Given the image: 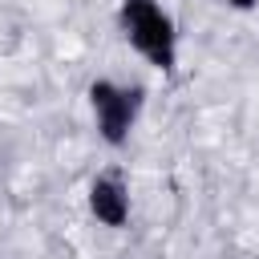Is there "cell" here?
<instances>
[{"label":"cell","instance_id":"cell-1","mask_svg":"<svg viewBox=\"0 0 259 259\" xmlns=\"http://www.w3.org/2000/svg\"><path fill=\"white\" fill-rule=\"evenodd\" d=\"M121 32L154 69H162V73L174 69V61H178L174 20L154 0H121Z\"/></svg>","mask_w":259,"mask_h":259},{"label":"cell","instance_id":"cell-2","mask_svg":"<svg viewBox=\"0 0 259 259\" xmlns=\"http://www.w3.org/2000/svg\"><path fill=\"white\" fill-rule=\"evenodd\" d=\"M89 105H93V117H97V134L109 142V146H121L138 121V109H142V89H125V85H113V81H93L89 85Z\"/></svg>","mask_w":259,"mask_h":259},{"label":"cell","instance_id":"cell-3","mask_svg":"<svg viewBox=\"0 0 259 259\" xmlns=\"http://www.w3.org/2000/svg\"><path fill=\"white\" fill-rule=\"evenodd\" d=\"M89 210L105 227H125V219H130V190H125V182L117 174L93 178V186H89Z\"/></svg>","mask_w":259,"mask_h":259},{"label":"cell","instance_id":"cell-4","mask_svg":"<svg viewBox=\"0 0 259 259\" xmlns=\"http://www.w3.org/2000/svg\"><path fill=\"white\" fill-rule=\"evenodd\" d=\"M227 4H231V8H255L259 0H227Z\"/></svg>","mask_w":259,"mask_h":259}]
</instances>
